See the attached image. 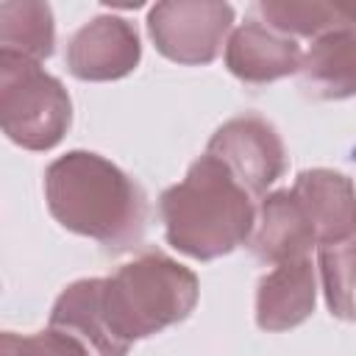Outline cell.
Listing matches in <instances>:
<instances>
[{"label": "cell", "mask_w": 356, "mask_h": 356, "mask_svg": "<svg viewBox=\"0 0 356 356\" xmlns=\"http://www.w3.org/2000/svg\"><path fill=\"white\" fill-rule=\"evenodd\" d=\"M200 298L197 275L161 250H145L106 278L61 289L47 328L78 339L89 356H128L136 339L184 323Z\"/></svg>", "instance_id": "6da1fadb"}, {"label": "cell", "mask_w": 356, "mask_h": 356, "mask_svg": "<svg viewBox=\"0 0 356 356\" xmlns=\"http://www.w3.org/2000/svg\"><path fill=\"white\" fill-rule=\"evenodd\" d=\"M50 217L111 253L142 242L147 225L145 189L114 161L92 150H67L44 170Z\"/></svg>", "instance_id": "7a4b0ae2"}, {"label": "cell", "mask_w": 356, "mask_h": 356, "mask_svg": "<svg viewBox=\"0 0 356 356\" xmlns=\"http://www.w3.org/2000/svg\"><path fill=\"white\" fill-rule=\"evenodd\" d=\"M159 217L170 248L197 261H214L248 245L256 225V206L253 195L228 167L203 153L178 184L161 192Z\"/></svg>", "instance_id": "3957f363"}, {"label": "cell", "mask_w": 356, "mask_h": 356, "mask_svg": "<svg viewBox=\"0 0 356 356\" xmlns=\"http://www.w3.org/2000/svg\"><path fill=\"white\" fill-rule=\"evenodd\" d=\"M0 125L22 150H53L72 125V97L39 61L0 50Z\"/></svg>", "instance_id": "277c9868"}, {"label": "cell", "mask_w": 356, "mask_h": 356, "mask_svg": "<svg viewBox=\"0 0 356 356\" xmlns=\"http://www.w3.org/2000/svg\"><path fill=\"white\" fill-rule=\"evenodd\" d=\"M234 8L214 0H164L147 11V33L156 50L186 67L211 64L228 42Z\"/></svg>", "instance_id": "5b68a950"}, {"label": "cell", "mask_w": 356, "mask_h": 356, "mask_svg": "<svg viewBox=\"0 0 356 356\" xmlns=\"http://www.w3.org/2000/svg\"><path fill=\"white\" fill-rule=\"evenodd\" d=\"M206 153L228 167V172L253 195L264 197L267 189L286 172V147L275 125L259 114H239L222 122Z\"/></svg>", "instance_id": "8992f818"}, {"label": "cell", "mask_w": 356, "mask_h": 356, "mask_svg": "<svg viewBox=\"0 0 356 356\" xmlns=\"http://www.w3.org/2000/svg\"><path fill=\"white\" fill-rule=\"evenodd\" d=\"M142 61V39L134 22L114 14H97L67 42L64 64L78 81H120Z\"/></svg>", "instance_id": "52a82bcc"}, {"label": "cell", "mask_w": 356, "mask_h": 356, "mask_svg": "<svg viewBox=\"0 0 356 356\" xmlns=\"http://www.w3.org/2000/svg\"><path fill=\"white\" fill-rule=\"evenodd\" d=\"M248 248L264 264L306 259L317 248L314 228L292 189H275L259 200Z\"/></svg>", "instance_id": "ba28073f"}, {"label": "cell", "mask_w": 356, "mask_h": 356, "mask_svg": "<svg viewBox=\"0 0 356 356\" xmlns=\"http://www.w3.org/2000/svg\"><path fill=\"white\" fill-rule=\"evenodd\" d=\"M314 303L317 267L309 256L273 264L256 284V325L270 334L298 328L314 314Z\"/></svg>", "instance_id": "9c48e42d"}, {"label": "cell", "mask_w": 356, "mask_h": 356, "mask_svg": "<svg viewBox=\"0 0 356 356\" xmlns=\"http://www.w3.org/2000/svg\"><path fill=\"white\" fill-rule=\"evenodd\" d=\"M300 44L261 19L242 22L225 42V67L245 83H273L295 75L300 70Z\"/></svg>", "instance_id": "30bf717a"}, {"label": "cell", "mask_w": 356, "mask_h": 356, "mask_svg": "<svg viewBox=\"0 0 356 356\" xmlns=\"http://www.w3.org/2000/svg\"><path fill=\"white\" fill-rule=\"evenodd\" d=\"M289 189L314 228L317 248L356 234V186L345 172L331 167L300 170Z\"/></svg>", "instance_id": "8fae6325"}, {"label": "cell", "mask_w": 356, "mask_h": 356, "mask_svg": "<svg viewBox=\"0 0 356 356\" xmlns=\"http://www.w3.org/2000/svg\"><path fill=\"white\" fill-rule=\"evenodd\" d=\"M300 86L314 100L356 97V31H334L309 44L300 58Z\"/></svg>", "instance_id": "7c38bea8"}, {"label": "cell", "mask_w": 356, "mask_h": 356, "mask_svg": "<svg viewBox=\"0 0 356 356\" xmlns=\"http://www.w3.org/2000/svg\"><path fill=\"white\" fill-rule=\"evenodd\" d=\"M256 14L284 36L320 39L334 31H356V3L337 0H259Z\"/></svg>", "instance_id": "4fadbf2b"}, {"label": "cell", "mask_w": 356, "mask_h": 356, "mask_svg": "<svg viewBox=\"0 0 356 356\" xmlns=\"http://www.w3.org/2000/svg\"><path fill=\"white\" fill-rule=\"evenodd\" d=\"M0 50L17 53L31 61H44L56 50L53 8L39 0L0 3Z\"/></svg>", "instance_id": "5bb4252c"}, {"label": "cell", "mask_w": 356, "mask_h": 356, "mask_svg": "<svg viewBox=\"0 0 356 356\" xmlns=\"http://www.w3.org/2000/svg\"><path fill=\"white\" fill-rule=\"evenodd\" d=\"M317 273L325 306L337 320H356V234L317 248Z\"/></svg>", "instance_id": "9a60e30c"}, {"label": "cell", "mask_w": 356, "mask_h": 356, "mask_svg": "<svg viewBox=\"0 0 356 356\" xmlns=\"http://www.w3.org/2000/svg\"><path fill=\"white\" fill-rule=\"evenodd\" d=\"M3 356H89V350L64 331L44 328L36 334H3Z\"/></svg>", "instance_id": "2e32d148"}]
</instances>
